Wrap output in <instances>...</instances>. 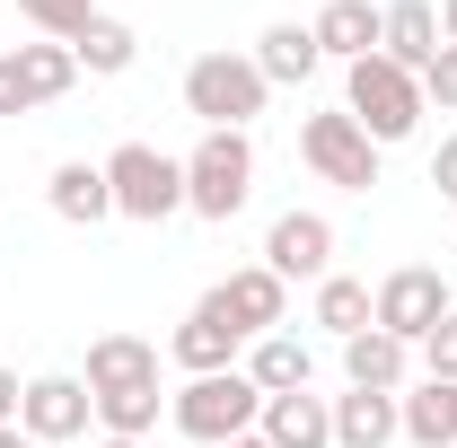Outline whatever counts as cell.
<instances>
[{
    "instance_id": "obj_1",
    "label": "cell",
    "mask_w": 457,
    "mask_h": 448,
    "mask_svg": "<svg viewBox=\"0 0 457 448\" xmlns=\"http://www.w3.org/2000/svg\"><path fill=\"white\" fill-rule=\"evenodd\" d=\"M343 114H352L378 150H396V141L422 132L431 97H422V79H413V71H396L387 54H370V62H352V71H343Z\"/></svg>"
},
{
    "instance_id": "obj_2",
    "label": "cell",
    "mask_w": 457,
    "mask_h": 448,
    "mask_svg": "<svg viewBox=\"0 0 457 448\" xmlns=\"http://www.w3.org/2000/svg\"><path fill=\"white\" fill-rule=\"evenodd\" d=\"M168 422H176V431H185L194 448H228V440H246V431L264 422V387H255L246 369L185 378V387L168 395Z\"/></svg>"
},
{
    "instance_id": "obj_3",
    "label": "cell",
    "mask_w": 457,
    "mask_h": 448,
    "mask_svg": "<svg viewBox=\"0 0 457 448\" xmlns=\"http://www.w3.org/2000/svg\"><path fill=\"white\" fill-rule=\"evenodd\" d=\"M264 71L255 54H194L185 62V114L203 123V132H246L255 114H264Z\"/></svg>"
},
{
    "instance_id": "obj_4",
    "label": "cell",
    "mask_w": 457,
    "mask_h": 448,
    "mask_svg": "<svg viewBox=\"0 0 457 448\" xmlns=\"http://www.w3.org/2000/svg\"><path fill=\"white\" fill-rule=\"evenodd\" d=\"M255 203V141L246 132H203L185 150V212L194 220H237Z\"/></svg>"
},
{
    "instance_id": "obj_5",
    "label": "cell",
    "mask_w": 457,
    "mask_h": 448,
    "mask_svg": "<svg viewBox=\"0 0 457 448\" xmlns=\"http://www.w3.org/2000/svg\"><path fill=\"white\" fill-rule=\"evenodd\" d=\"M106 185H114V220L159 228V220L185 212V159L150 150V141H123V150L106 159Z\"/></svg>"
},
{
    "instance_id": "obj_6",
    "label": "cell",
    "mask_w": 457,
    "mask_h": 448,
    "mask_svg": "<svg viewBox=\"0 0 457 448\" xmlns=\"http://www.w3.org/2000/svg\"><path fill=\"white\" fill-rule=\"evenodd\" d=\"M299 159H308V176H317V185H343V194H370V185H378V159H387V150H378V141H370V132H361V123H352V114H308V123H299Z\"/></svg>"
},
{
    "instance_id": "obj_7",
    "label": "cell",
    "mask_w": 457,
    "mask_h": 448,
    "mask_svg": "<svg viewBox=\"0 0 457 448\" xmlns=\"http://www.w3.org/2000/svg\"><path fill=\"white\" fill-rule=\"evenodd\" d=\"M449 308H457V290L431 273V264H396V273L370 290V326L396 335V343H413V352H422V335H431Z\"/></svg>"
},
{
    "instance_id": "obj_8",
    "label": "cell",
    "mask_w": 457,
    "mask_h": 448,
    "mask_svg": "<svg viewBox=\"0 0 457 448\" xmlns=\"http://www.w3.org/2000/svg\"><path fill=\"white\" fill-rule=\"evenodd\" d=\"M88 422H97V395H88V378H71V369L27 378V395H18V431H27L36 448L88 440Z\"/></svg>"
},
{
    "instance_id": "obj_9",
    "label": "cell",
    "mask_w": 457,
    "mask_h": 448,
    "mask_svg": "<svg viewBox=\"0 0 457 448\" xmlns=\"http://www.w3.org/2000/svg\"><path fill=\"white\" fill-rule=\"evenodd\" d=\"M203 308H220L228 326L255 343V335H273V326H290V281L264 273V264H246V273L212 281V290H203Z\"/></svg>"
},
{
    "instance_id": "obj_10",
    "label": "cell",
    "mask_w": 457,
    "mask_h": 448,
    "mask_svg": "<svg viewBox=\"0 0 457 448\" xmlns=\"http://www.w3.org/2000/svg\"><path fill=\"white\" fill-rule=\"evenodd\" d=\"M264 273L326 281L335 273V220H326V212H282V220L264 228Z\"/></svg>"
},
{
    "instance_id": "obj_11",
    "label": "cell",
    "mask_w": 457,
    "mask_h": 448,
    "mask_svg": "<svg viewBox=\"0 0 457 448\" xmlns=\"http://www.w3.org/2000/svg\"><path fill=\"white\" fill-rule=\"evenodd\" d=\"M308 36H317V54H326V62H343V71H352V62L378 54L387 9H378V0H326V9L308 18Z\"/></svg>"
},
{
    "instance_id": "obj_12",
    "label": "cell",
    "mask_w": 457,
    "mask_h": 448,
    "mask_svg": "<svg viewBox=\"0 0 457 448\" xmlns=\"http://www.w3.org/2000/svg\"><path fill=\"white\" fill-rule=\"evenodd\" d=\"M237 352H246V335L228 326L220 308H203V299H194V317H185V326L168 335V361L185 369V378H212V369H237Z\"/></svg>"
},
{
    "instance_id": "obj_13",
    "label": "cell",
    "mask_w": 457,
    "mask_h": 448,
    "mask_svg": "<svg viewBox=\"0 0 457 448\" xmlns=\"http://www.w3.org/2000/svg\"><path fill=\"white\" fill-rule=\"evenodd\" d=\"M45 203H54V220H71V228H97V220H114L106 159H62V168H54V185H45Z\"/></svg>"
},
{
    "instance_id": "obj_14",
    "label": "cell",
    "mask_w": 457,
    "mask_h": 448,
    "mask_svg": "<svg viewBox=\"0 0 457 448\" xmlns=\"http://www.w3.org/2000/svg\"><path fill=\"white\" fill-rule=\"evenodd\" d=\"M273 448H335V395H264V422H255Z\"/></svg>"
},
{
    "instance_id": "obj_15",
    "label": "cell",
    "mask_w": 457,
    "mask_h": 448,
    "mask_svg": "<svg viewBox=\"0 0 457 448\" xmlns=\"http://www.w3.org/2000/svg\"><path fill=\"white\" fill-rule=\"evenodd\" d=\"M343 378H352V387H370V395H404V378H413V343L361 326V335L343 343Z\"/></svg>"
},
{
    "instance_id": "obj_16",
    "label": "cell",
    "mask_w": 457,
    "mask_h": 448,
    "mask_svg": "<svg viewBox=\"0 0 457 448\" xmlns=\"http://www.w3.org/2000/svg\"><path fill=\"white\" fill-rule=\"evenodd\" d=\"M123 387H159V343L97 335L88 343V395H123Z\"/></svg>"
},
{
    "instance_id": "obj_17",
    "label": "cell",
    "mask_w": 457,
    "mask_h": 448,
    "mask_svg": "<svg viewBox=\"0 0 457 448\" xmlns=\"http://www.w3.org/2000/svg\"><path fill=\"white\" fill-rule=\"evenodd\" d=\"M237 369H246V378H255L264 395H299L308 378H317V352L290 335V326H273V335H255V343H246V361H237Z\"/></svg>"
},
{
    "instance_id": "obj_18",
    "label": "cell",
    "mask_w": 457,
    "mask_h": 448,
    "mask_svg": "<svg viewBox=\"0 0 457 448\" xmlns=\"http://www.w3.org/2000/svg\"><path fill=\"white\" fill-rule=\"evenodd\" d=\"M378 54L422 79V71L440 62V9H431V0H387V36H378Z\"/></svg>"
},
{
    "instance_id": "obj_19",
    "label": "cell",
    "mask_w": 457,
    "mask_h": 448,
    "mask_svg": "<svg viewBox=\"0 0 457 448\" xmlns=\"http://www.w3.org/2000/svg\"><path fill=\"white\" fill-rule=\"evenodd\" d=\"M317 36L299 27V18H273L264 36H255V71H264V88H308L317 79Z\"/></svg>"
},
{
    "instance_id": "obj_20",
    "label": "cell",
    "mask_w": 457,
    "mask_h": 448,
    "mask_svg": "<svg viewBox=\"0 0 457 448\" xmlns=\"http://www.w3.org/2000/svg\"><path fill=\"white\" fill-rule=\"evenodd\" d=\"M396 395H370V387H352L335 395V448H396Z\"/></svg>"
},
{
    "instance_id": "obj_21",
    "label": "cell",
    "mask_w": 457,
    "mask_h": 448,
    "mask_svg": "<svg viewBox=\"0 0 457 448\" xmlns=\"http://www.w3.org/2000/svg\"><path fill=\"white\" fill-rule=\"evenodd\" d=\"M396 431L413 448H457V422H449V387L440 378H422V387L396 395Z\"/></svg>"
},
{
    "instance_id": "obj_22",
    "label": "cell",
    "mask_w": 457,
    "mask_h": 448,
    "mask_svg": "<svg viewBox=\"0 0 457 448\" xmlns=\"http://www.w3.org/2000/svg\"><path fill=\"white\" fill-rule=\"evenodd\" d=\"M71 54H79V79H123V71L141 62V36H132L123 18H106V9H97V27H88Z\"/></svg>"
},
{
    "instance_id": "obj_23",
    "label": "cell",
    "mask_w": 457,
    "mask_h": 448,
    "mask_svg": "<svg viewBox=\"0 0 457 448\" xmlns=\"http://www.w3.org/2000/svg\"><path fill=\"white\" fill-rule=\"evenodd\" d=\"M308 317L326 326L335 343H352L361 326H370V281H352V273H326L317 281V299H308Z\"/></svg>"
},
{
    "instance_id": "obj_24",
    "label": "cell",
    "mask_w": 457,
    "mask_h": 448,
    "mask_svg": "<svg viewBox=\"0 0 457 448\" xmlns=\"http://www.w3.org/2000/svg\"><path fill=\"white\" fill-rule=\"evenodd\" d=\"M18 71H27V88H36V106H54V97H71L79 88V54L71 45H18Z\"/></svg>"
},
{
    "instance_id": "obj_25",
    "label": "cell",
    "mask_w": 457,
    "mask_h": 448,
    "mask_svg": "<svg viewBox=\"0 0 457 448\" xmlns=\"http://www.w3.org/2000/svg\"><path fill=\"white\" fill-rule=\"evenodd\" d=\"M97 431H106V440H150V431H159V387L97 395Z\"/></svg>"
},
{
    "instance_id": "obj_26",
    "label": "cell",
    "mask_w": 457,
    "mask_h": 448,
    "mask_svg": "<svg viewBox=\"0 0 457 448\" xmlns=\"http://www.w3.org/2000/svg\"><path fill=\"white\" fill-rule=\"evenodd\" d=\"M18 18L45 36V45H79L97 27V0H18Z\"/></svg>"
},
{
    "instance_id": "obj_27",
    "label": "cell",
    "mask_w": 457,
    "mask_h": 448,
    "mask_svg": "<svg viewBox=\"0 0 457 448\" xmlns=\"http://www.w3.org/2000/svg\"><path fill=\"white\" fill-rule=\"evenodd\" d=\"M413 361H422V378L457 387V308L440 317V326H431V335H422V352H413Z\"/></svg>"
},
{
    "instance_id": "obj_28",
    "label": "cell",
    "mask_w": 457,
    "mask_h": 448,
    "mask_svg": "<svg viewBox=\"0 0 457 448\" xmlns=\"http://www.w3.org/2000/svg\"><path fill=\"white\" fill-rule=\"evenodd\" d=\"M422 97H431L440 114H457V45H440V62L422 71Z\"/></svg>"
},
{
    "instance_id": "obj_29",
    "label": "cell",
    "mask_w": 457,
    "mask_h": 448,
    "mask_svg": "<svg viewBox=\"0 0 457 448\" xmlns=\"http://www.w3.org/2000/svg\"><path fill=\"white\" fill-rule=\"evenodd\" d=\"M0 114H36V88H27L18 54H0Z\"/></svg>"
},
{
    "instance_id": "obj_30",
    "label": "cell",
    "mask_w": 457,
    "mask_h": 448,
    "mask_svg": "<svg viewBox=\"0 0 457 448\" xmlns=\"http://www.w3.org/2000/svg\"><path fill=\"white\" fill-rule=\"evenodd\" d=\"M431 185H440V203H457V132H440V150H431Z\"/></svg>"
},
{
    "instance_id": "obj_31",
    "label": "cell",
    "mask_w": 457,
    "mask_h": 448,
    "mask_svg": "<svg viewBox=\"0 0 457 448\" xmlns=\"http://www.w3.org/2000/svg\"><path fill=\"white\" fill-rule=\"evenodd\" d=\"M18 395H27V387H18V369H0V431L18 422Z\"/></svg>"
},
{
    "instance_id": "obj_32",
    "label": "cell",
    "mask_w": 457,
    "mask_h": 448,
    "mask_svg": "<svg viewBox=\"0 0 457 448\" xmlns=\"http://www.w3.org/2000/svg\"><path fill=\"white\" fill-rule=\"evenodd\" d=\"M0 448H36V440H27V431H18V422H9V431H0Z\"/></svg>"
},
{
    "instance_id": "obj_33",
    "label": "cell",
    "mask_w": 457,
    "mask_h": 448,
    "mask_svg": "<svg viewBox=\"0 0 457 448\" xmlns=\"http://www.w3.org/2000/svg\"><path fill=\"white\" fill-rule=\"evenodd\" d=\"M228 448H273V440H264V431H246V440H228Z\"/></svg>"
},
{
    "instance_id": "obj_34",
    "label": "cell",
    "mask_w": 457,
    "mask_h": 448,
    "mask_svg": "<svg viewBox=\"0 0 457 448\" xmlns=\"http://www.w3.org/2000/svg\"><path fill=\"white\" fill-rule=\"evenodd\" d=\"M88 448H141V440H106V431H97V440H88Z\"/></svg>"
},
{
    "instance_id": "obj_35",
    "label": "cell",
    "mask_w": 457,
    "mask_h": 448,
    "mask_svg": "<svg viewBox=\"0 0 457 448\" xmlns=\"http://www.w3.org/2000/svg\"><path fill=\"white\" fill-rule=\"evenodd\" d=\"M449 422H457V387H449Z\"/></svg>"
}]
</instances>
